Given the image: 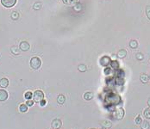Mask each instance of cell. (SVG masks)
<instances>
[{
    "instance_id": "22",
    "label": "cell",
    "mask_w": 150,
    "mask_h": 129,
    "mask_svg": "<svg viewBox=\"0 0 150 129\" xmlns=\"http://www.w3.org/2000/svg\"><path fill=\"white\" fill-rule=\"evenodd\" d=\"M143 115H144V116H145V118L150 119V107L145 109V110L143 111Z\"/></svg>"
},
{
    "instance_id": "5",
    "label": "cell",
    "mask_w": 150,
    "mask_h": 129,
    "mask_svg": "<svg viewBox=\"0 0 150 129\" xmlns=\"http://www.w3.org/2000/svg\"><path fill=\"white\" fill-rule=\"evenodd\" d=\"M16 3H17V0H1V4L7 8L13 7L16 4Z\"/></svg>"
},
{
    "instance_id": "37",
    "label": "cell",
    "mask_w": 150,
    "mask_h": 129,
    "mask_svg": "<svg viewBox=\"0 0 150 129\" xmlns=\"http://www.w3.org/2000/svg\"><path fill=\"white\" fill-rule=\"evenodd\" d=\"M90 129H95V128H90Z\"/></svg>"
},
{
    "instance_id": "26",
    "label": "cell",
    "mask_w": 150,
    "mask_h": 129,
    "mask_svg": "<svg viewBox=\"0 0 150 129\" xmlns=\"http://www.w3.org/2000/svg\"><path fill=\"white\" fill-rule=\"evenodd\" d=\"M112 70L111 69V68H109V67H107V68H105V70H104V74L105 75H107V76H110V75H112Z\"/></svg>"
},
{
    "instance_id": "18",
    "label": "cell",
    "mask_w": 150,
    "mask_h": 129,
    "mask_svg": "<svg viewBox=\"0 0 150 129\" xmlns=\"http://www.w3.org/2000/svg\"><path fill=\"white\" fill-rule=\"evenodd\" d=\"M116 84L117 85H124V78H121V77H117V78H116Z\"/></svg>"
},
{
    "instance_id": "33",
    "label": "cell",
    "mask_w": 150,
    "mask_h": 129,
    "mask_svg": "<svg viewBox=\"0 0 150 129\" xmlns=\"http://www.w3.org/2000/svg\"><path fill=\"white\" fill-rule=\"evenodd\" d=\"M40 105H41V106H45V105H46V101L44 100V99H43V100H41V102H40Z\"/></svg>"
},
{
    "instance_id": "38",
    "label": "cell",
    "mask_w": 150,
    "mask_h": 129,
    "mask_svg": "<svg viewBox=\"0 0 150 129\" xmlns=\"http://www.w3.org/2000/svg\"><path fill=\"white\" fill-rule=\"evenodd\" d=\"M51 129H54V128H53V127H52V128H51Z\"/></svg>"
},
{
    "instance_id": "31",
    "label": "cell",
    "mask_w": 150,
    "mask_h": 129,
    "mask_svg": "<svg viewBox=\"0 0 150 129\" xmlns=\"http://www.w3.org/2000/svg\"><path fill=\"white\" fill-rule=\"evenodd\" d=\"M41 4H40V3H36V4H34V9H35V10H40V9H41Z\"/></svg>"
},
{
    "instance_id": "29",
    "label": "cell",
    "mask_w": 150,
    "mask_h": 129,
    "mask_svg": "<svg viewBox=\"0 0 150 129\" xmlns=\"http://www.w3.org/2000/svg\"><path fill=\"white\" fill-rule=\"evenodd\" d=\"M146 15L147 17H148V18L150 20V5H148L146 7Z\"/></svg>"
},
{
    "instance_id": "1",
    "label": "cell",
    "mask_w": 150,
    "mask_h": 129,
    "mask_svg": "<svg viewBox=\"0 0 150 129\" xmlns=\"http://www.w3.org/2000/svg\"><path fill=\"white\" fill-rule=\"evenodd\" d=\"M121 97L118 95L114 93H110L106 96L104 99V103L109 106H115L121 103Z\"/></svg>"
},
{
    "instance_id": "27",
    "label": "cell",
    "mask_w": 150,
    "mask_h": 129,
    "mask_svg": "<svg viewBox=\"0 0 150 129\" xmlns=\"http://www.w3.org/2000/svg\"><path fill=\"white\" fill-rule=\"evenodd\" d=\"M142 118H141L140 115H138L136 119H135V123H136V124H137V125H141V124H142Z\"/></svg>"
},
{
    "instance_id": "15",
    "label": "cell",
    "mask_w": 150,
    "mask_h": 129,
    "mask_svg": "<svg viewBox=\"0 0 150 129\" xmlns=\"http://www.w3.org/2000/svg\"><path fill=\"white\" fill-rule=\"evenodd\" d=\"M126 55H127V52L124 49H121L117 53V57L120 58V59H123V58H124Z\"/></svg>"
},
{
    "instance_id": "35",
    "label": "cell",
    "mask_w": 150,
    "mask_h": 129,
    "mask_svg": "<svg viewBox=\"0 0 150 129\" xmlns=\"http://www.w3.org/2000/svg\"><path fill=\"white\" fill-rule=\"evenodd\" d=\"M101 129H106V128H104V127H103V128H101Z\"/></svg>"
},
{
    "instance_id": "36",
    "label": "cell",
    "mask_w": 150,
    "mask_h": 129,
    "mask_svg": "<svg viewBox=\"0 0 150 129\" xmlns=\"http://www.w3.org/2000/svg\"><path fill=\"white\" fill-rule=\"evenodd\" d=\"M148 77H149V78H150V74H149V76H148Z\"/></svg>"
},
{
    "instance_id": "28",
    "label": "cell",
    "mask_w": 150,
    "mask_h": 129,
    "mask_svg": "<svg viewBox=\"0 0 150 129\" xmlns=\"http://www.w3.org/2000/svg\"><path fill=\"white\" fill-rule=\"evenodd\" d=\"M18 17H19V14L17 12V11H14V12H12V14H11V18L14 19V20H17Z\"/></svg>"
},
{
    "instance_id": "25",
    "label": "cell",
    "mask_w": 150,
    "mask_h": 129,
    "mask_svg": "<svg viewBox=\"0 0 150 129\" xmlns=\"http://www.w3.org/2000/svg\"><path fill=\"white\" fill-rule=\"evenodd\" d=\"M78 69L79 72H85V71H86V66H85V65H79V66H78Z\"/></svg>"
},
{
    "instance_id": "32",
    "label": "cell",
    "mask_w": 150,
    "mask_h": 129,
    "mask_svg": "<svg viewBox=\"0 0 150 129\" xmlns=\"http://www.w3.org/2000/svg\"><path fill=\"white\" fill-rule=\"evenodd\" d=\"M26 105L27 106H33L34 105V102L33 101H31V100H27V102H26Z\"/></svg>"
},
{
    "instance_id": "24",
    "label": "cell",
    "mask_w": 150,
    "mask_h": 129,
    "mask_svg": "<svg viewBox=\"0 0 150 129\" xmlns=\"http://www.w3.org/2000/svg\"><path fill=\"white\" fill-rule=\"evenodd\" d=\"M24 97L27 100H30V99L33 97V94H32V92H30V91H28V92H26L24 94Z\"/></svg>"
},
{
    "instance_id": "20",
    "label": "cell",
    "mask_w": 150,
    "mask_h": 129,
    "mask_svg": "<svg viewBox=\"0 0 150 129\" xmlns=\"http://www.w3.org/2000/svg\"><path fill=\"white\" fill-rule=\"evenodd\" d=\"M149 127H150L149 122L147 121H142V124H141V128L142 129H149Z\"/></svg>"
},
{
    "instance_id": "10",
    "label": "cell",
    "mask_w": 150,
    "mask_h": 129,
    "mask_svg": "<svg viewBox=\"0 0 150 129\" xmlns=\"http://www.w3.org/2000/svg\"><path fill=\"white\" fill-rule=\"evenodd\" d=\"M8 85H9V80L7 79V78H2V79H0V87L6 88Z\"/></svg>"
},
{
    "instance_id": "30",
    "label": "cell",
    "mask_w": 150,
    "mask_h": 129,
    "mask_svg": "<svg viewBox=\"0 0 150 129\" xmlns=\"http://www.w3.org/2000/svg\"><path fill=\"white\" fill-rule=\"evenodd\" d=\"M143 58H144V56L142 55V53H137V54H136V59H137V60H143Z\"/></svg>"
},
{
    "instance_id": "9",
    "label": "cell",
    "mask_w": 150,
    "mask_h": 129,
    "mask_svg": "<svg viewBox=\"0 0 150 129\" xmlns=\"http://www.w3.org/2000/svg\"><path fill=\"white\" fill-rule=\"evenodd\" d=\"M8 98V93L6 90H0V102H4Z\"/></svg>"
},
{
    "instance_id": "16",
    "label": "cell",
    "mask_w": 150,
    "mask_h": 129,
    "mask_svg": "<svg viewBox=\"0 0 150 129\" xmlns=\"http://www.w3.org/2000/svg\"><path fill=\"white\" fill-rule=\"evenodd\" d=\"M20 47H17V46H14V47H12L11 48H10V51H11V53H13V54H15V55H17V54H19V53H20Z\"/></svg>"
},
{
    "instance_id": "6",
    "label": "cell",
    "mask_w": 150,
    "mask_h": 129,
    "mask_svg": "<svg viewBox=\"0 0 150 129\" xmlns=\"http://www.w3.org/2000/svg\"><path fill=\"white\" fill-rule=\"evenodd\" d=\"M99 62H100V65L102 66H109V64L111 62V58L108 57V56H104V57H102L100 59Z\"/></svg>"
},
{
    "instance_id": "19",
    "label": "cell",
    "mask_w": 150,
    "mask_h": 129,
    "mask_svg": "<svg viewBox=\"0 0 150 129\" xmlns=\"http://www.w3.org/2000/svg\"><path fill=\"white\" fill-rule=\"evenodd\" d=\"M63 3L66 5H73V4H77L78 0H62Z\"/></svg>"
},
{
    "instance_id": "11",
    "label": "cell",
    "mask_w": 150,
    "mask_h": 129,
    "mask_svg": "<svg viewBox=\"0 0 150 129\" xmlns=\"http://www.w3.org/2000/svg\"><path fill=\"white\" fill-rule=\"evenodd\" d=\"M101 125L103 126L104 128H111L112 127V123L110 121H104L101 122Z\"/></svg>"
},
{
    "instance_id": "12",
    "label": "cell",
    "mask_w": 150,
    "mask_h": 129,
    "mask_svg": "<svg viewBox=\"0 0 150 129\" xmlns=\"http://www.w3.org/2000/svg\"><path fill=\"white\" fill-rule=\"evenodd\" d=\"M65 101H66V97H65V96L64 95H59L57 97V103H59V104H63L64 103H65Z\"/></svg>"
},
{
    "instance_id": "3",
    "label": "cell",
    "mask_w": 150,
    "mask_h": 129,
    "mask_svg": "<svg viewBox=\"0 0 150 129\" xmlns=\"http://www.w3.org/2000/svg\"><path fill=\"white\" fill-rule=\"evenodd\" d=\"M41 66V60L38 57H34L30 60V66L35 70L39 69Z\"/></svg>"
},
{
    "instance_id": "2",
    "label": "cell",
    "mask_w": 150,
    "mask_h": 129,
    "mask_svg": "<svg viewBox=\"0 0 150 129\" xmlns=\"http://www.w3.org/2000/svg\"><path fill=\"white\" fill-rule=\"evenodd\" d=\"M112 116L114 117V119L117 120V121H120V120H122L123 118H124V109L120 108V109H115V110L113 111Z\"/></svg>"
},
{
    "instance_id": "23",
    "label": "cell",
    "mask_w": 150,
    "mask_h": 129,
    "mask_svg": "<svg viewBox=\"0 0 150 129\" xmlns=\"http://www.w3.org/2000/svg\"><path fill=\"white\" fill-rule=\"evenodd\" d=\"M19 110L22 113L27 112V111H28V106H27L26 104H21L20 107H19Z\"/></svg>"
},
{
    "instance_id": "4",
    "label": "cell",
    "mask_w": 150,
    "mask_h": 129,
    "mask_svg": "<svg viewBox=\"0 0 150 129\" xmlns=\"http://www.w3.org/2000/svg\"><path fill=\"white\" fill-rule=\"evenodd\" d=\"M33 98L35 100V102L36 103H40L41 100L44 99V94L41 90H35V93L33 95Z\"/></svg>"
},
{
    "instance_id": "34",
    "label": "cell",
    "mask_w": 150,
    "mask_h": 129,
    "mask_svg": "<svg viewBox=\"0 0 150 129\" xmlns=\"http://www.w3.org/2000/svg\"><path fill=\"white\" fill-rule=\"evenodd\" d=\"M148 106L150 107V98H149V99H148Z\"/></svg>"
},
{
    "instance_id": "21",
    "label": "cell",
    "mask_w": 150,
    "mask_h": 129,
    "mask_svg": "<svg viewBox=\"0 0 150 129\" xmlns=\"http://www.w3.org/2000/svg\"><path fill=\"white\" fill-rule=\"evenodd\" d=\"M130 47H131V48H133V49H136V48H137V47H138V42L136 41V40H132V41L130 42Z\"/></svg>"
},
{
    "instance_id": "14",
    "label": "cell",
    "mask_w": 150,
    "mask_h": 129,
    "mask_svg": "<svg viewBox=\"0 0 150 129\" xmlns=\"http://www.w3.org/2000/svg\"><path fill=\"white\" fill-rule=\"evenodd\" d=\"M148 78H149V77H148V75H147V74H145V73H142V75H141V77H140L141 81H142V83H143V84H146V83H148Z\"/></svg>"
},
{
    "instance_id": "7",
    "label": "cell",
    "mask_w": 150,
    "mask_h": 129,
    "mask_svg": "<svg viewBox=\"0 0 150 129\" xmlns=\"http://www.w3.org/2000/svg\"><path fill=\"white\" fill-rule=\"evenodd\" d=\"M52 127L54 129H60V127H61L62 125V122L59 119H55V120H53V121H52Z\"/></svg>"
},
{
    "instance_id": "17",
    "label": "cell",
    "mask_w": 150,
    "mask_h": 129,
    "mask_svg": "<svg viewBox=\"0 0 150 129\" xmlns=\"http://www.w3.org/2000/svg\"><path fill=\"white\" fill-rule=\"evenodd\" d=\"M84 98L85 100L86 101H90L93 98V94L91 92H85L84 94Z\"/></svg>"
},
{
    "instance_id": "8",
    "label": "cell",
    "mask_w": 150,
    "mask_h": 129,
    "mask_svg": "<svg viewBox=\"0 0 150 129\" xmlns=\"http://www.w3.org/2000/svg\"><path fill=\"white\" fill-rule=\"evenodd\" d=\"M19 47H20V49L22 50V51H28V50H29V48H30V46H29V44L27 42V41H22V42L20 43Z\"/></svg>"
},
{
    "instance_id": "13",
    "label": "cell",
    "mask_w": 150,
    "mask_h": 129,
    "mask_svg": "<svg viewBox=\"0 0 150 129\" xmlns=\"http://www.w3.org/2000/svg\"><path fill=\"white\" fill-rule=\"evenodd\" d=\"M111 66L113 70H116V71H117V70L119 69V63H118L117 60H113V61L111 62Z\"/></svg>"
}]
</instances>
